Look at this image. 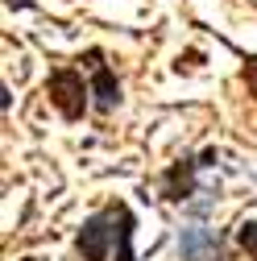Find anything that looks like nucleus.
<instances>
[{
	"label": "nucleus",
	"instance_id": "obj_5",
	"mask_svg": "<svg viewBox=\"0 0 257 261\" xmlns=\"http://www.w3.org/2000/svg\"><path fill=\"white\" fill-rule=\"evenodd\" d=\"M195 166H199L195 158H178L174 166L162 174V199H170V203L191 199V191H195Z\"/></svg>",
	"mask_w": 257,
	"mask_h": 261
},
{
	"label": "nucleus",
	"instance_id": "obj_3",
	"mask_svg": "<svg viewBox=\"0 0 257 261\" xmlns=\"http://www.w3.org/2000/svg\"><path fill=\"white\" fill-rule=\"evenodd\" d=\"M83 67L91 71V95H95V112H112V108L120 104V83L112 79V71H108L104 54H100V50H87V62H83Z\"/></svg>",
	"mask_w": 257,
	"mask_h": 261
},
{
	"label": "nucleus",
	"instance_id": "obj_7",
	"mask_svg": "<svg viewBox=\"0 0 257 261\" xmlns=\"http://www.w3.org/2000/svg\"><path fill=\"white\" fill-rule=\"evenodd\" d=\"M237 241H241V249H245V253H253V261H257V220L241 224V232H237Z\"/></svg>",
	"mask_w": 257,
	"mask_h": 261
},
{
	"label": "nucleus",
	"instance_id": "obj_9",
	"mask_svg": "<svg viewBox=\"0 0 257 261\" xmlns=\"http://www.w3.org/2000/svg\"><path fill=\"white\" fill-rule=\"evenodd\" d=\"M9 9H29V0H5Z\"/></svg>",
	"mask_w": 257,
	"mask_h": 261
},
{
	"label": "nucleus",
	"instance_id": "obj_6",
	"mask_svg": "<svg viewBox=\"0 0 257 261\" xmlns=\"http://www.w3.org/2000/svg\"><path fill=\"white\" fill-rule=\"evenodd\" d=\"M133 212H128L124 203H120V228H116V261H137V253H133Z\"/></svg>",
	"mask_w": 257,
	"mask_h": 261
},
{
	"label": "nucleus",
	"instance_id": "obj_4",
	"mask_svg": "<svg viewBox=\"0 0 257 261\" xmlns=\"http://www.w3.org/2000/svg\"><path fill=\"white\" fill-rule=\"evenodd\" d=\"M178 249L183 261H220V237L203 224H187L178 232Z\"/></svg>",
	"mask_w": 257,
	"mask_h": 261
},
{
	"label": "nucleus",
	"instance_id": "obj_8",
	"mask_svg": "<svg viewBox=\"0 0 257 261\" xmlns=\"http://www.w3.org/2000/svg\"><path fill=\"white\" fill-rule=\"evenodd\" d=\"M245 83H249V95L257 100V58H249V62H245Z\"/></svg>",
	"mask_w": 257,
	"mask_h": 261
},
{
	"label": "nucleus",
	"instance_id": "obj_10",
	"mask_svg": "<svg viewBox=\"0 0 257 261\" xmlns=\"http://www.w3.org/2000/svg\"><path fill=\"white\" fill-rule=\"evenodd\" d=\"M21 261H38V257H21Z\"/></svg>",
	"mask_w": 257,
	"mask_h": 261
},
{
	"label": "nucleus",
	"instance_id": "obj_1",
	"mask_svg": "<svg viewBox=\"0 0 257 261\" xmlns=\"http://www.w3.org/2000/svg\"><path fill=\"white\" fill-rule=\"evenodd\" d=\"M116 228H120V203L87 216L83 228H79V241H75L79 257L83 261H108V245L116 241Z\"/></svg>",
	"mask_w": 257,
	"mask_h": 261
},
{
	"label": "nucleus",
	"instance_id": "obj_2",
	"mask_svg": "<svg viewBox=\"0 0 257 261\" xmlns=\"http://www.w3.org/2000/svg\"><path fill=\"white\" fill-rule=\"evenodd\" d=\"M46 95L54 100V108L67 116V120H79V116H83V108H87V83H83V75H79V71H71V67H62V71H54V75H50Z\"/></svg>",
	"mask_w": 257,
	"mask_h": 261
}]
</instances>
